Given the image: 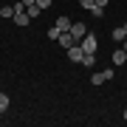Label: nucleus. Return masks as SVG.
I'll list each match as a JSON object with an SVG mask.
<instances>
[{"label": "nucleus", "mask_w": 127, "mask_h": 127, "mask_svg": "<svg viewBox=\"0 0 127 127\" xmlns=\"http://www.w3.org/2000/svg\"><path fill=\"white\" fill-rule=\"evenodd\" d=\"M124 28H127V23H124Z\"/></svg>", "instance_id": "412c9836"}, {"label": "nucleus", "mask_w": 127, "mask_h": 127, "mask_svg": "<svg viewBox=\"0 0 127 127\" xmlns=\"http://www.w3.org/2000/svg\"><path fill=\"white\" fill-rule=\"evenodd\" d=\"M110 37H113L116 42H124V37H127V28H124V26H122V28H113V34H110Z\"/></svg>", "instance_id": "6e6552de"}, {"label": "nucleus", "mask_w": 127, "mask_h": 127, "mask_svg": "<svg viewBox=\"0 0 127 127\" xmlns=\"http://www.w3.org/2000/svg\"><path fill=\"white\" fill-rule=\"evenodd\" d=\"M20 3H23V6H26V9H28V6H34V3H37V0H20Z\"/></svg>", "instance_id": "a211bd4d"}, {"label": "nucleus", "mask_w": 127, "mask_h": 127, "mask_svg": "<svg viewBox=\"0 0 127 127\" xmlns=\"http://www.w3.org/2000/svg\"><path fill=\"white\" fill-rule=\"evenodd\" d=\"M0 17H14V6H0Z\"/></svg>", "instance_id": "f8f14e48"}, {"label": "nucleus", "mask_w": 127, "mask_h": 127, "mask_svg": "<svg viewBox=\"0 0 127 127\" xmlns=\"http://www.w3.org/2000/svg\"><path fill=\"white\" fill-rule=\"evenodd\" d=\"M82 65H85V68H93L96 65V54H85L82 57Z\"/></svg>", "instance_id": "9d476101"}, {"label": "nucleus", "mask_w": 127, "mask_h": 127, "mask_svg": "<svg viewBox=\"0 0 127 127\" xmlns=\"http://www.w3.org/2000/svg\"><path fill=\"white\" fill-rule=\"evenodd\" d=\"M113 76H116L113 68H104V71H99V73H93V76H91V85H104V82L113 79Z\"/></svg>", "instance_id": "f03ea898"}, {"label": "nucleus", "mask_w": 127, "mask_h": 127, "mask_svg": "<svg viewBox=\"0 0 127 127\" xmlns=\"http://www.w3.org/2000/svg\"><path fill=\"white\" fill-rule=\"evenodd\" d=\"M37 6H40V9H42V11H45V9H48V6H51V0H37Z\"/></svg>", "instance_id": "f3484780"}, {"label": "nucleus", "mask_w": 127, "mask_h": 127, "mask_svg": "<svg viewBox=\"0 0 127 127\" xmlns=\"http://www.w3.org/2000/svg\"><path fill=\"white\" fill-rule=\"evenodd\" d=\"M68 31H71L73 37H76V40H82V37H85L88 31H91V28H88L85 23H71V28H68Z\"/></svg>", "instance_id": "20e7f679"}, {"label": "nucleus", "mask_w": 127, "mask_h": 127, "mask_svg": "<svg viewBox=\"0 0 127 127\" xmlns=\"http://www.w3.org/2000/svg\"><path fill=\"white\" fill-rule=\"evenodd\" d=\"M124 122H127V107H124Z\"/></svg>", "instance_id": "aec40b11"}, {"label": "nucleus", "mask_w": 127, "mask_h": 127, "mask_svg": "<svg viewBox=\"0 0 127 127\" xmlns=\"http://www.w3.org/2000/svg\"><path fill=\"white\" fill-rule=\"evenodd\" d=\"M124 62H127V51H124V48L113 51V65H124Z\"/></svg>", "instance_id": "0eeeda50"}, {"label": "nucleus", "mask_w": 127, "mask_h": 127, "mask_svg": "<svg viewBox=\"0 0 127 127\" xmlns=\"http://www.w3.org/2000/svg\"><path fill=\"white\" fill-rule=\"evenodd\" d=\"M110 3V0H96V6H107Z\"/></svg>", "instance_id": "6ab92c4d"}, {"label": "nucleus", "mask_w": 127, "mask_h": 127, "mask_svg": "<svg viewBox=\"0 0 127 127\" xmlns=\"http://www.w3.org/2000/svg\"><path fill=\"white\" fill-rule=\"evenodd\" d=\"M79 6H82V9H88V11H91L93 6H96V0H79Z\"/></svg>", "instance_id": "dca6fc26"}, {"label": "nucleus", "mask_w": 127, "mask_h": 127, "mask_svg": "<svg viewBox=\"0 0 127 127\" xmlns=\"http://www.w3.org/2000/svg\"><path fill=\"white\" fill-rule=\"evenodd\" d=\"M79 45H82V51H85V54H96V48H99V40H96V34H93V31H88V34L79 40Z\"/></svg>", "instance_id": "f257e3e1"}, {"label": "nucleus", "mask_w": 127, "mask_h": 127, "mask_svg": "<svg viewBox=\"0 0 127 127\" xmlns=\"http://www.w3.org/2000/svg\"><path fill=\"white\" fill-rule=\"evenodd\" d=\"M6 107H9V96H6L3 91H0V113H3V110H6Z\"/></svg>", "instance_id": "2eb2a0df"}, {"label": "nucleus", "mask_w": 127, "mask_h": 127, "mask_svg": "<svg viewBox=\"0 0 127 127\" xmlns=\"http://www.w3.org/2000/svg\"><path fill=\"white\" fill-rule=\"evenodd\" d=\"M76 42H79V40H76V37H73L71 31H62V34H59V45H62L65 51H68V48H73Z\"/></svg>", "instance_id": "7ed1b4c3"}, {"label": "nucleus", "mask_w": 127, "mask_h": 127, "mask_svg": "<svg viewBox=\"0 0 127 127\" xmlns=\"http://www.w3.org/2000/svg\"><path fill=\"white\" fill-rule=\"evenodd\" d=\"M59 34H62V31H59L57 26H51V28H48V40H59Z\"/></svg>", "instance_id": "4468645a"}, {"label": "nucleus", "mask_w": 127, "mask_h": 127, "mask_svg": "<svg viewBox=\"0 0 127 127\" xmlns=\"http://www.w3.org/2000/svg\"><path fill=\"white\" fill-rule=\"evenodd\" d=\"M14 23H17L20 28H26L28 23H31V17H28V11L23 9V11H17V14H14Z\"/></svg>", "instance_id": "423d86ee"}, {"label": "nucleus", "mask_w": 127, "mask_h": 127, "mask_svg": "<svg viewBox=\"0 0 127 127\" xmlns=\"http://www.w3.org/2000/svg\"><path fill=\"white\" fill-rule=\"evenodd\" d=\"M54 26L59 28V31H68V28H71V20H68V17H59V20H57Z\"/></svg>", "instance_id": "1a4fd4ad"}, {"label": "nucleus", "mask_w": 127, "mask_h": 127, "mask_svg": "<svg viewBox=\"0 0 127 127\" xmlns=\"http://www.w3.org/2000/svg\"><path fill=\"white\" fill-rule=\"evenodd\" d=\"M91 14H93L96 20H102V17H104V6H93V9H91Z\"/></svg>", "instance_id": "ddd939ff"}, {"label": "nucleus", "mask_w": 127, "mask_h": 127, "mask_svg": "<svg viewBox=\"0 0 127 127\" xmlns=\"http://www.w3.org/2000/svg\"><path fill=\"white\" fill-rule=\"evenodd\" d=\"M26 11H28V17H31V20H34V17H40V14H42V9H40L37 3H34V6H28Z\"/></svg>", "instance_id": "9b49d317"}, {"label": "nucleus", "mask_w": 127, "mask_h": 127, "mask_svg": "<svg viewBox=\"0 0 127 127\" xmlns=\"http://www.w3.org/2000/svg\"><path fill=\"white\" fill-rule=\"evenodd\" d=\"M82 57H85V51H82L79 42H76L73 48H68V59H71V62H82Z\"/></svg>", "instance_id": "39448f33"}]
</instances>
